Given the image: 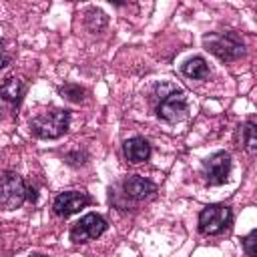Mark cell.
Instances as JSON below:
<instances>
[{
	"label": "cell",
	"mask_w": 257,
	"mask_h": 257,
	"mask_svg": "<svg viewBox=\"0 0 257 257\" xmlns=\"http://www.w3.org/2000/svg\"><path fill=\"white\" fill-rule=\"evenodd\" d=\"M183 74L189 76V78L203 80V78L209 76V66H207V62H205L203 56H193V58H189L183 64Z\"/></svg>",
	"instance_id": "12"
},
{
	"label": "cell",
	"mask_w": 257,
	"mask_h": 257,
	"mask_svg": "<svg viewBox=\"0 0 257 257\" xmlns=\"http://www.w3.org/2000/svg\"><path fill=\"white\" fill-rule=\"evenodd\" d=\"M106 22H108L106 14L102 10H98V8H88L84 12V24H86V28L90 32H100L106 26Z\"/></svg>",
	"instance_id": "13"
},
{
	"label": "cell",
	"mask_w": 257,
	"mask_h": 257,
	"mask_svg": "<svg viewBox=\"0 0 257 257\" xmlns=\"http://www.w3.org/2000/svg\"><path fill=\"white\" fill-rule=\"evenodd\" d=\"M8 60H10V58L6 56V52H4V54H0V68H4V66L8 64Z\"/></svg>",
	"instance_id": "18"
},
{
	"label": "cell",
	"mask_w": 257,
	"mask_h": 257,
	"mask_svg": "<svg viewBox=\"0 0 257 257\" xmlns=\"http://www.w3.org/2000/svg\"><path fill=\"white\" fill-rule=\"evenodd\" d=\"M187 114V98L183 90H173L165 94L157 106V116L163 118L165 122H177Z\"/></svg>",
	"instance_id": "6"
},
{
	"label": "cell",
	"mask_w": 257,
	"mask_h": 257,
	"mask_svg": "<svg viewBox=\"0 0 257 257\" xmlns=\"http://www.w3.org/2000/svg\"><path fill=\"white\" fill-rule=\"evenodd\" d=\"M233 221V213L227 205H207L199 213V229L205 235H219L223 233Z\"/></svg>",
	"instance_id": "3"
},
{
	"label": "cell",
	"mask_w": 257,
	"mask_h": 257,
	"mask_svg": "<svg viewBox=\"0 0 257 257\" xmlns=\"http://www.w3.org/2000/svg\"><path fill=\"white\" fill-rule=\"evenodd\" d=\"M90 197L86 193H80V191H64L60 193L56 199H54V213L58 217H70L74 213H78L80 209H84L86 205H90Z\"/></svg>",
	"instance_id": "8"
},
{
	"label": "cell",
	"mask_w": 257,
	"mask_h": 257,
	"mask_svg": "<svg viewBox=\"0 0 257 257\" xmlns=\"http://www.w3.org/2000/svg\"><path fill=\"white\" fill-rule=\"evenodd\" d=\"M24 92H26V84L18 76H8L0 86V96L8 102H14V104H18L22 100Z\"/></svg>",
	"instance_id": "11"
},
{
	"label": "cell",
	"mask_w": 257,
	"mask_h": 257,
	"mask_svg": "<svg viewBox=\"0 0 257 257\" xmlns=\"http://www.w3.org/2000/svg\"><path fill=\"white\" fill-rule=\"evenodd\" d=\"M122 189L126 193V197L135 199V201H141V199H147L149 195L155 193V183H151L149 179L145 177H139V175H133L128 177L124 183H122Z\"/></svg>",
	"instance_id": "10"
},
{
	"label": "cell",
	"mask_w": 257,
	"mask_h": 257,
	"mask_svg": "<svg viewBox=\"0 0 257 257\" xmlns=\"http://www.w3.org/2000/svg\"><path fill=\"white\" fill-rule=\"evenodd\" d=\"M58 92L62 94V98H66V100H70V102H80V100L84 98V88H82L80 84H72V82L60 86Z\"/></svg>",
	"instance_id": "14"
},
{
	"label": "cell",
	"mask_w": 257,
	"mask_h": 257,
	"mask_svg": "<svg viewBox=\"0 0 257 257\" xmlns=\"http://www.w3.org/2000/svg\"><path fill=\"white\" fill-rule=\"evenodd\" d=\"M26 199H28V201H32V203H36V199H38L36 191H34L32 187H28V185H26Z\"/></svg>",
	"instance_id": "17"
},
{
	"label": "cell",
	"mask_w": 257,
	"mask_h": 257,
	"mask_svg": "<svg viewBox=\"0 0 257 257\" xmlns=\"http://www.w3.org/2000/svg\"><path fill=\"white\" fill-rule=\"evenodd\" d=\"M243 141H245V149L253 155L257 151V137H255V122H247L243 126Z\"/></svg>",
	"instance_id": "15"
},
{
	"label": "cell",
	"mask_w": 257,
	"mask_h": 257,
	"mask_svg": "<svg viewBox=\"0 0 257 257\" xmlns=\"http://www.w3.org/2000/svg\"><path fill=\"white\" fill-rule=\"evenodd\" d=\"M203 167H205V181L209 185H213V187L223 185L231 171V157L225 151H217L203 163Z\"/></svg>",
	"instance_id": "7"
},
{
	"label": "cell",
	"mask_w": 257,
	"mask_h": 257,
	"mask_svg": "<svg viewBox=\"0 0 257 257\" xmlns=\"http://www.w3.org/2000/svg\"><path fill=\"white\" fill-rule=\"evenodd\" d=\"M122 149H124L126 161L133 163V165L145 163V161H149V157H151V145H149V141L143 139V137H133V139L124 141V147H122Z\"/></svg>",
	"instance_id": "9"
},
{
	"label": "cell",
	"mask_w": 257,
	"mask_h": 257,
	"mask_svg": "<svg viewBox=\"0 0 257 257\" xmlns=\"http://www.w3.org/2000/svg\"><path fill=\"white\" fill-rule=\"evenodd\" d=\"M203 46L215 54L219 60H225V62H231V60H237L245 54V44H243V38L233 32V30H227V32H209L203 36Z\"/></svg>",
	"instance_id": "1"
},
{
	"label": "cell",
	"mask_w": 257,
	"mask_h": 257,
	"mask_svg": "<svg viewBox=\"0 0 257 257\" xmlns=\"http://www.w3.org/2000/svg\"><path fill=\"white\" fill-rule=\"evenodd\" d=\"M70 112L66 108H50L30 120V131L38 139H58L68 131Z\"/></svg>",
	"instance_id": "2"
},
{
	"label": "cell",
	"mask_w": 257,
	"mask_h": 257,
	"mask_svg": "<svg viewBox=\"0 0 257 257\" xmlns=\"http://www.w3.org/2000/svg\"><path fill=\"white\" fill-rule=\"evenodd\" d=\"M30 257H46V255H30Z\"/></svg>",
	"instance_id": "20"
},
{
	"label": "cell",
	"mask_w": 257,
	"mask_h": 257,
	"mask_svg": "<svg viewBox=\"0 0 257 257\" xmlns=\"http://www.w3.org/2000/svg\"><path fill=\"white\" fill-rule=\"evenodd\" d=\"M106 219L98 213H88L84 217H80V221H76L70 229V241L72 243H88L96 237H100L106 231Z\"/></svg>",
	"instance_id": "5"
},
{
	"label": "cell",
	"mask_w": 257,
	"mask_h": 257,
	"mask_svg": "<svg viewBox=\"0 0 257 257\" xmlns=\"http://www.w3.org/2000/svg\"><path fill=\"white\" fill-rule=\"evenodd\" d=\"M0 199H2V205L12 211V209H18L24 201H26V183L22 181V177L18 173H12V171H6L2 177H0Z\"/></svg>",
	"instance_id": "4"
},
{
	"label": "cell",
	"mask_w": 257,
	"mask_h": 257,
	"mask_svg": "<svg viewBox=\"0 0 257 257\" xmlns=\"http://www.w3.org/2000/svg\"><path fill=\"white\" fill-rule=\"evenodd\" d=\"M0 54H4V42L0 40Z\"/></svg>",
	"instance_id": "19"
},
{
	"label": "cell",
	"mask_w": 257,
	"mask_h": 257,
	"mask_svg": "<svg viewBox=\"0 0 257 257\" xmlns=\"http://www.w3.org/2000/svg\"><path fill=\"white\" fill-rule=\"evenodd\" d=\"M257 231H251L249 235L243 237V249L247 253V257H257Z\"/></svg>",
	"instance_id": "16"
}]
</instances>
